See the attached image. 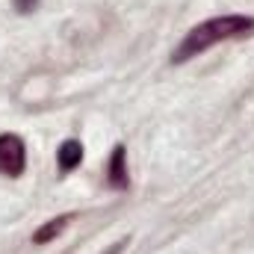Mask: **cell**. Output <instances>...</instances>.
I'll return each mask as SVG.
<instances>
[{"instance_id":"6da1fadb","label":"cell","mask_w":254,"mask_h":254,"mask_svg":"<svg viewBox=\"0 0 254 254\" xmlns=\"http://www.w3.org/2000/svg\"><path fill=\"white\" fill-rule=\"evenodd\" d=\"M254 36V15H216V18H207L201 24H195L190 33L181 39V45L172 51V65H184L207 54L210 48L222 45V42H240V39H249Z\"/></svg>"},{"instance_id":"7a4b0ae2","label":"cell","mask_w":254,"mask_h":254,"mask_svg":"<svg viewBox=\"0 0 254 254\" xmlns=\"http://www.w3.org/2000/svg\"><path fill=\"white\" fill-rule=\"evenodd\" d=\"M27 169V142L18 133H0V175L21 178Z\"/></svg>"},{"instance_id":"3957f363","label":"cell","mask_w":254,"mask_h":254,"mask_svg":"<svg viewBox=\"0 0 254 254\" xmlns=\"http://www.w3.org/2000/svg\"><path fill=\"white\" fill-rule=\"evenodd\" d=\"M104 181L107 187L116 192H127L130 190V172H127V148L119 142L113 145V154L107 160V169H104Z\"/></svg>"},{"instance_id":"277c9868","label":"cell","mask_w":254,"mask_h":254,"mask_svg":"<svg viewBox=\"0 0 254 254\" xmlns=\"http://www.w3.org/2000/svg\"><path fill=\"white\" fill-rule=\"evenodd\" d=\"M71 219H74V213H63V216H57V219H48L42 228L33 231V246H48V243H54L65 228L71 225Z\"/></svg>"},{"instance_id":"5b68a950","label":"cell","mask_w":254,"mask_h":254,"mask_svg":"<svg viewBox=\"0 0 254 254\" xmlns=\"http://www.w3.org/2000/svg\"><path fill=\"white\" fill-rule=\"evenodd\" d=\"M80 163H83V145H80V139H65L63 145L57 148V166H60V172L68 175Z\"/></svg>"},{"instance_id":"8992f818","label":"cell","mask_w":254,"mask_h":254,"mask_svg":"<svg viewBox=\"0 0 254 254\" xmlns=\"http://www.w3.org/2000/svg\"><path fill=\"white\" fill-rule=\"evenodd\" d=\"M39 3H42V0H12V9H15L18 15H33V12L39 9Z\"/></svg>"},{"instance_id":"52a82bcc","label":"cell","mask_w":254,"mask_h":254,"mask_svg":"<svg viewBox=\"0 0 254 254\" xmlns=\"http://www.w3.org/2000/svg\"><path fill=\"white\" fill-rule=\"evenodd\" d=\"M125 246H127V240H119V243H113L107 252H101V254H122L125 252Z\"/></svg>"}]
</instances>
